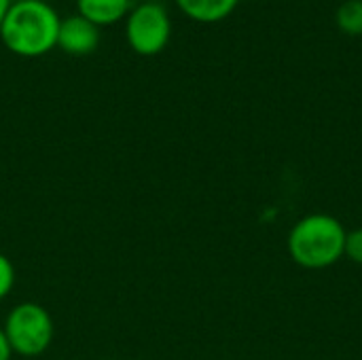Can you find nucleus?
<instances>
[{
    "mask_svg": "<svg viewBox=\"0 0 362 360\" xmlns=\"http://www.w3.org/2000/svg\"><path fill=\"white\" fill-rule=\"evenodd\" d=\"M59 23V15L45 0H15L0 25V40L19 57H40L57 47Z\"/></svg>",
    "mask_w": 362,
    "mask_h": 360,
    "instance_id": "obj_1",
    "label": "nucleus"
},
{
    "mask_svg": "<svg viewBox=\"0 0 362 360\" xmlns=\"http://www.w3.org/2000/svg\"><path fill=\"white\" fill-rule=\"evenodd\" d=\"M346 227L331 214H308L288 233L291 259L303 269H327L344 259Z\"/></svg>",
    "mask_w": 362,
    "mask_h": 360,
    "instance_id": "obj_2",
    "label": "nucleus"
},
{
    "mask_svg": "<svg viewBox=\"0 0 362 360\" xmlns=\"http://www.w3.org/2000/svg\"><path fill=\"white\" fill-rule=\"evenodd\" d=\"M2 331L13 354L34 359L49 350L55 335V325L51 314L42 306L34 301H23L8 312Z\"/></svg>",
    "mask_w": 362,
    "mask_h": 360,
    "instance_id": "obj_3",
    "label": "nucleus"
},
{
    "mask_svg": "<svg viewBox=\"0 0 362 360\" xmlns=\"http://www.w3.org/2000/svg\"><path fill=\"white\" fill-rule=\"evenodd\" d=\"M125 38L134 53L151 57L161 53L172 38V19L157 0L138 2L125 17Z\"/></svg>",
    "mask_w": 362,
    "mask_h": 360,
    "instance_id": "obj_4",
    "label": "nucleus"
},
{
    "mask_svg": "<svg viewBox=\"0 0 362 360\" xmlns=\"http://www.w3.org/2000/svg\"><path fill=\"white\" fill-rule=\"evenodd\" d=\"M100 38L102 32L95 23L87 21L81 15H72L68 19H62L59 23L57 47L70 55H89L98 49Z\"/></svg>",
    "mask_w": 362,
    "mask_h": 360,
    "instance_id": "obj_5",
    "label": "nucleus"
},
{
    "mask_svg": "<svg viewBox=\"0 0 362 360\" xmlns=\"http://www.w3.org/2000/svg\"><path fill=\"white\" fill-rule=\"evenodd\" d=\"M76 15L85 17L98 28H104L127 17L132 11V0H76Z\"/></svg>",
    "mask_w": 362,
    "mask_h": 360,
    "instance_id": "obj_6",
    "label": "nucleus"
},
{
    "mask_svg": "<svg viewBox=\"0 0 362 360\" xmlns=\"http://www.w3.org/2000/svg\"><path fill=\"white\" fill-rule=\"evenodd\" d=\"M240 0H176V6L193 21L199 23H216L227 19Z\"/></svg>",
    "mask_w": 362,
    "mask_h": 360,
    "instance_id": "obj_7",
    "label": "nucleus"
},
{
    "mask_svg": "<svg viewBox=\"0 0 362 360\" xmlns=\"http://www.w3.org/2000/svg\"><path fill=\"white\" fill-rule=\"evenodd\" d=\"M337 28L348 36H362V0H344L337 8Z\"/></svg>",
    "mask_w": 362,
    "mask_h": 360,
    "instance_id": "obj_8",
    "label": "nucleus"
},
{
    "mask_svg": "<svg viewBox=\"0 0 362 360\" xmlns=\"http://www.w3.org/2000/svg\"><path fill=\"white\" fill-rule=\"evenodd\" d=\"M15 280H17V274H15V267H13L11 259L0 252V301L11 295V291L15 286Z\"/></svg>",
    "mask_w": 362,
    "mask_h": 360,
    "instance_id": "obj_9",
    "label": "nucleus"
},
{
    "mask_svg": "<svg viewBox=\"0 0 362 360\" xmlns=\"http://www.w3.org/2000/svg\"><path fill=\"white\" fill-rule=\"evenodd\" d=\"M344 257H348V259H350L352 263H356V265H362V227L348 231Z\"/></svg>",
    "mask_w": 362,
    "mask_h": 360,
    "instance_id": "obj_10",
    "label": "nucleus"
},
{
    "mask_svg": "<svg viewBox=\"0 0 362 360\" xmlns=\"http://www.w3.org/2000/svg\"><path fill=\"white\" fill-rule=\"evenodd\" d=\"M11 356H13V350H11L8 339H6V335H4V331L0 327V360H11Z\"/></svg>",
    "mask_w": 362,
    "mask_h": 360,
    "instance_id": "obj_11",
    "label": "nucleus"
},
{
    "mask_svg": "<svg viewBox=\"0 0 362 360\" xmlns=\"http://www.w3.org/2000/svg\"><path fill=\"white\" fill-rule=\"evenodd\" d=\"M11 4H13V0H0V25H2V21L6 17V11L11 8Z\"/></svg>",
    "mask_w": 362,
    "mask_h": 360,
    "instance_id": "obj_12",
    "label": "nucleus"
},
{
    "mask_svg": "<svg viewBox=\"0 0 362 360\" xmlns=\"http://www.w3.org/2000/svg\"><path fill=\"white\" fill-rule=\"evenodd\" d=\"M132 2H153V0H132Z\"/></svg>",
    "mask_w": 362,
    "mask_h": 360,
    "instance_id": "obj_13",
    "label": "nucleus"
}]
</instances>
